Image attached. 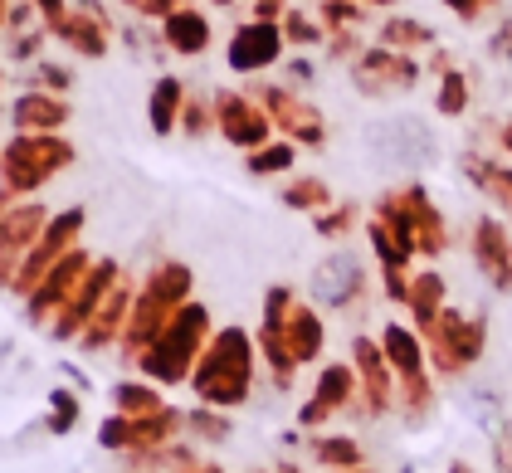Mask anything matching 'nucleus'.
Wrapping results in <instances>:
<instances>
[{"mask_svg":"<svg viewBox=\"0 0 512 473\" xmlns=\"http://www.w3.org/2000/svg\"><path fill=\"white\" fill-rule=\"evenodd\" d=\"M288 161H293V152H288V147H264V152H254V157H249V171L269 176V171H283Z\"/></svg>","mask_w":512,"mask_h":473,"instance_id":"nucleus-17","label":"nucleus"},{"mask_svg":"<svg viewBox=\"0 0 512 473\" xmlns=\"http://www.w3.org/2000/svg\"><path fill=\"white\" fill-rule=\"evenodd\" d=\"M44 225H49V215H44V205H35V200H20V205H10L0 215V288H10L20 259L35 249Z\"/></svg>","mask_w":512,"mask_h":473,"instance_id":"nucleus-6","label":"nucleus"},{"mask_svg":"<svg viewBox=\"0 0 512 473\" xmlns=\"http://www.w3.org/2000/svg\"><path fill=\"white\" fill-rule=\"evenodd\" d=\"M176 118H181V79H161L152 88V127L166 137L176 127Z\"/></svg>","mask_w":512,"mask_h":473,"instance_id":"nucleus-14","label":"nucleus"},{"mask_svg":"<svg viewBox=\"0 0 512 473\" xmlns=\"http://www.w3.org/2000/svg\"><path fill=\"white\" fill-rule=\"evenodd\" d=\"M274 35H269V30H264V35H259V30H244V35H239L235 40V49H230V64H235V69H259V64H269V59H274Z\"/></svg>","mask_w":512,"mask_h":473,"instance_id":"nucleus-13","label":"nucleus"},{"mask_svg":"<svg viewBox=\"0 0 512 473\" xmlns=\"http://www.w3.org/2000/svg\"><path fill=\"white\" fill-rule=\"evenodd\" d=\"M249 366H254V356H249V337L244 332H220L205 352H200L196 371H191V386L205 405H215V410H230V405H244V395H249Z\"/></svg>","mask_w":512,"mask_h":473,"instance_id":"nucleus-2","label":"nucleus"},{"mask_svg":"<svg viewBox=\"0 0 512 473\" xmlns=\"http://www.w3.org/2000/svg\"><path fill=\"white\" fill-rule=\"evenodd\" d=\"M108 400H113L118 415H157V410H166V400H161V391L152 381H118L108 391Z\"/></svg>","mask_w":512,"mask_h":473,"instance_id":"nucleus-11","label":"nucleus"},{"mask_svg":"<svg viewBox=\"0 0 512 473\" xmlns=\"http://www.w3.org/2000/svg\"><path fill=\"white\" fill-rule=\"evenodd\" d=\"M10 118H15L20 132H54V127L69 122V103H64V98H49V93H25V98L10 108Z\"/></svg>","mask_w":512,"mask_h":473,"instance_id":"nucleus-9","label":"nucleus"},{"mask_svg":"<svg viewBox=\"0 0 512 473\" xmlns=\"http://www.w3.org/2000/svg\"><path fill=\"white\" fill-rule=\"evenodd\" d=\"M313 454L327 464V469L347 473V469H361V449H356L352 439H317Z\"/></svg>","mask_w":512,"mask_h":473,"instance_id":"nucleus-15","label":"nucleus"},{"mask_svg":"<svg viewBox=\"0 0 512 473\" xmlns=\"http://www.w3.org/2000/svg\"><path fill=\"white\" fill-rule=\"evenodd\" d=\"M171 44H176L181 54H196V49H205V25H200V20H191V15L171 20Z\"/></svg>","mask_w":512,"mask_h":473,"instance_id":"nucleus-16","label":"nucleus"},{"mask_svg":"<svg viewBox=\"0 0 512 473\" xmlns=\"http://www.w3.org/2000/svg\"><path fill=\"white\" fill-rule=\"evenodd\" d=\"M79 230H83V210H64V215H49V225H44V235L35 239V249L20 259V269L10 278V288L20 293V298H30L35 293V283H40L69 249H79Z\"/></svg>","mask_w":512,"mask_h":473,"instance_id":"nucleus-4","label":"nucleus"},{"mask_svg":"<svg viewBox=\"0 0 512 473\" xmlns=\"http://www.w3.org/2000/svg\"><path fill=\"white\" fill-rule=\"evenodd\" d=\"M127 313H132V283L118 278L113 283V293L103 298V308L93 313V322L83 327L79 347L83 352H103V347H118L122 342V327H127Z\"/></svg>","mask_w":512,"mask_h":473,"instance_id":"nucleus-7","label":"nucleus"},{"mask_svg":"<svg viewBox=\"0 0 512 473\" xmlns=\"http://www.w3.org/2000/svg\"><path fill=\"white\" fill-rule=\"evenodd\" d=\"M118 264L113 259H103V264H88V274L79 278V288H74V298L64 303V313L49 322V337L54 342H79L83 327L93 322V313L103 308V298L113 293V283H118Z\"/></svg>","mask_w":512,"mask_h":473,"instance_id":"nucleus-5","label":"nucleus"},{"mask_svg":"<svg viewBox=\"0 0 512 473\" xmlns=\"http://www.w3.org/2000/svg\"><path fill=\"white\" fill-rule=\"evenodd\" d=\"M230 430H235V425H230L215 405H196V410H186V434H191L196 444H225Z\"/></svg>","mask_w":512,"mask_h":473,"instance_id":"nucleus-12","label":"nucleus"},{"mask_svg":"<svg viewBox=\"0 0 512 473\" xmlns=\"http://www.w3.org/2000/svg\"><path fill=\"white\" fill-rule=\"evenodd\" d=\"M356 288H361V264H356L352 254L327 259V264L313 274V298L317 303H327V308H342Z\"/></svg>","mask_w":512,"mask_h":473,"instance_id":"nucleus-8","label":"nucleus"},{"mask_svg":"<svg viewBox=\"0 0 512 473\" xmlns=\"http://www.w3.org/2000/svg\"><path fill=\"white\" fill-rule=\"evenodd\" d=\"M59 371H64V376L74 381V391H88V376H83V371H79V366H74V361H64Z\"/></svg>","mask_w":512,"mask_h":473,"instance_id":"nucleus-18","label":"nucleus"},{"mask_svg":"<svg viewBox=\"0 0 512 473\" xmlns=\"http://www.w3.org/2000/svg\"><path fill=\"white\" fill-rule=\"evenodd\" d=\"M44 405H49V410H44V425H40L44 434H54V439H69V434L79 430V420H83L79 391H64V386H54Z\"/></svg>","mask_w":512,"mask_h":473,"instance_id":"nucleus-10","label":"nucleus"},{"mask_svg":"<svg viewBox=\"0 0 512 473\" xmlns=\"http://www.w3.org/2000/svg\"><path fill=\"white\" fill-rule=\"evenodd\" d=\"M69 161H74V147L59 132H20L0 152V186L10 196H30V191H40L54 171H64Z\"/></svg>","mask_w":512,"mask_h":473,"instance_id":"nucleus-3","label":"nucleus"},{"mask_svg":"<svg viewBox=\"0 0 512 473\" xmlns=\"http://www.w3.org/2000/svg\"><path fill=\"white\" fill-rule=\"evenodd\" d=\"M205 327H210L205 308H200V303H186L181 313L161 327L157 342L137 356V371H142L152 386H181V381H191L200 352H205Z\"/></svg>","mask_w":512,"mask_h":473,"instance_id":"nucleus-1","label":"nucleus"},{"mask_svg":"<svg viewBox=\"0 0 512 473\" xmlns=\"http://www.w3.org/2000/svg\"><path fill=\"white\" fill-rule=\"evenodd\" d=\"M122 473H132V469H122Z\"/></svg>","mask_w":512,"mask_h":473,"instance_id":"nucleus-19","label":"nucleus"}]
</instances>
